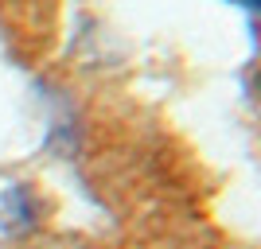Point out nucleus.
<instances>
[{
    "label": "nucleus",
    "mask_w": 261,
    "mask_h": 249,
    "mask_svg": "<svg viewBox=\"0 0 261 249\" xmlns=\"http://www.w3.org/2000/svg\"><path fill=\"white\" fill-rule=\"evenodd\" d=\"M35 222H39V206L28 183H16V179H4L0 183V234L8 238H23L32 234Z\"/></svg>",
    "instance_id": "1"
},
{
    "label": "nucleus",
    "mask_w": 261,
    "mask_h": 249,
    "mask_svg": "<svg viewBox=\"0 0 261 249\" xmlns=\"http://www.w3.org/2000/svg\"><path fill=\"white\" fill-rule=\"evenodd\" d=\"M242 8H250V12H261V0H238Z\"/></svg>",
    "instance_id": "2"
}]
</instances>
